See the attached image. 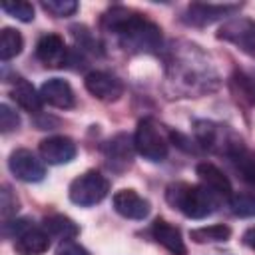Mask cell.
<instances>
[{
  "mask_svg": "<svg viewBox=\"0 0 255 255\" xmlns=\"http://www.w3.org/2000/svg\"><path fill=\"white\" fill-rule=\"evenodd\" d=\"M76 153H78V147L74 139H70L68 135H50L40 141V155L44 163L64 165V163H70L76 157Z\"/></svg>",
  "mask_w": 255,
  "mask_h": 255,
  "instance_id": "7c38bea8",
  "label": "cell"
},
{
  "mask_svg": "<svg viewBox=\"0 0 255 255\" xmlns=\"http://www.w3.org/2000/svg\"><path fill=\"white\" fill-rule=\"evenodd\" d=\"M24 48V38L16 28H2L0 32V60L8 62L16 58Z\"/></svg>",
  "mask_w": 255,
  "mask_h": 255,
  "instance_id": "603a6c76",
  "label": "cell"
},
{
  "mask_svg": "<svg viewBox=\"0 0 255 255\" xmlns=\"http://www.w3.org/2000/svg\"><path fill=\"white\" fill-rule=\"evenodd\" d=\"M36 58L46 68H64L70 60V52H68L62 36L44 34L36 44Z\"/></svg>",
  "mask_w": 255,
  "mask_h": 255,
  "instance_id": "5bb4252c",
  "label": "cell"
},
{
  "mask_svg": "<svg viewBox=\"0 0 255 255\" xmlns=\"http://www.w3.org/2000/svg\"><path fill=\"white\" fill-rule=\"evenodd\" d=\"M110 191V181L106 175H102L96 169H88L82 175H78L70 187H68V195L70 201L80 205V207H92L100 201L106 199Z\"/></svg>",
  "mask_w": 255,
  "mask_h": 255,
  "instance_id": "5b68a950",
  "label": "cell"
},
{
  "mask_svg": "<svg viewBox=\"0 0 255 255\" xmlns=\"http://www.w3.org/2000/svg\"><path fill=\"white\" fill-rule=\"evenodd\" d=\"M18 209H20V201H18L16 193L8 185H4L2 191H0V215H2V223L12 221V217H16V213H18Z\"/></svg>",
  "mask_w": 255,
  "mask_h": 255,
  "instance_id": "484cf974",
  "label": "cell"
},
{
  "mask_svg": "<svg viewBox=\"0 0 255 255\" xmlns=\"http://www.w3.org/2000/svg\"><path fill=\"white\" fill-rule=\"evenodd\" d=\"M42 227L46 229V233L52 239H60V241H70V239H74V237L80 235L78 223L74 219H70L68 215H62V213L48 215L42 221Z\"/></svg>",
  "mask_w": 255,
  "mask_h": 255,
  "instance_id": "ffe728a7",
  "label": "cell"
},
{
  "mask_svg": "<svg viewBox=\"0 0 255 255\" xmlns=\"http://www.w3.org/2000/svg\"><path fill=\"white\" fill-rule=\"evenodd\" d=\"M10 98L26 112L30 114H38L42 110V98H40V90H36L28 80L24 78H16V84L10 92Z\"/></svg>",
  "mask_w": 255,
  "mask_h": 255,
  "instance_id": "d6986e66",
  "label": "cell"
},
{
  "mask_svg": "<svg viewBox=\"0 0 255 255\" xmlns=\"http://www.w3.org/2000/svg\"><path fill=\"white\" fill-rule=\"evenodd\" d=\"M231 90H233L237 100H241V102H245L249 106H255V76H251V74H247L243 70L233 72Z\"/></svg>",
  "mask_w": 255,
  "mask_h": 255,
  "instance_id": "7402d4cb",
  "label": "cell"
},
{
  "mask_svg": "<svg viewBox=\"0 0 255 255\" xmlns=\"http://www.w3.org/2000/svg\"><path fill=\"white\" fill-rule=\"evenodd\" d=\"M151 235L171 255H187V245H185V241L181 237V231L173 223L157 217L153 221V225H151Z\"/></svg>",
  "mask_w": 255,
  "mask_h": 255,
  "instance_id": "e0dca14e",
  "label": "cell"
},
{
  "mask_svg": "<svg viewBox=\"0 0 255 255\" xmlns=\"http://www.w3.org/2000/svg\"><path fill=\"white\" fill-rule=\"evenodd\" d=\"M133 145L143 159L153 163L163 161L169 153V139L163 131V126L157 124L153 118H141L137 122L133 133Z\"/></svg>",
  "mask_w": 255,
  "mask_h": 255,
  "instance_id": "277c9868",
  "label": "cell"
},
{
  "mask_svg": "<svg viewBox=\"0 0 255 255\" xmlns=\"http://www.w3.org/2000/svg\"><path fill=\"white\" fill-rule=\"evenodd\" d=\"M40 6H42L48 14L56 16V18L74 16V14L78 12V8H80V4H78L76 0H42Z\"/></svg>",
  "mask_w": 255,
  "mask_h": 255,
  "instance_id": "d4e9b609",
  "label": "cell"
},
{
  "mask_svg": "<svg viewBox=\"0 0 255 255\" xmlns=\"http://www.w3.org/2000/svg\"><path fill=\"white\" fill-rule=\"evenodd\" d=\"M243 243H245L249 249H253V251H255V225H253V227H249V229L243 233Z\"/></svg>",
  "mask_w": 255,
  "mask_h": 255,
  "instance_id": "f546056e",
  "label": "cell"
},
{
  "mask_svg": "<svg viewBox=\"0 0 255 255\" xmlns=\"http://www.w3.org/2000/svg\"><path fill=\"white\" fill-rule=\"evenodd\" d=\"M40 98L44 104L58 108V110H70L76 104V96L72 86L62 78H50L40 86Z\"/></svg>",
  "mask_w": 255,
  "mask_h": 255,
  "instance_id": "2e32d148",
  "label": "cell"
},
{
  "mask_svg": "<svg viewBox=\"0 0 255 255\" xmlns=\"http://www.w3.org/2000/svg\"><path fill=\"white\" fill-rule=\"evenodd\" d=\"M241 4H205V2H191L185 12L181 14V22L187 26L203 28L209 26L225 16H231L239 12Z\"/></svg>",
  "mask_w": 255,
  "mask_h": 255,
  "instance_id": "52a82bcc",
  "label": "cell"
},
{
  "mask_svg": "<svg viewBox=\"0 0 255 255\" xmlns=\"http://www.w3.org/2000/svg\"><path fill=\"white\" fill-rule=\"evenodd\" d=\"M56 255H90V251L86 247H82L80 243L76 241H62L56 249Z\"/></svg>",
  "mask_w": 255,
  "mask_h": 255,
  "instance_id": "f1b7e54d",
  "label": "cell"
},
{
  "mask_svg": "<svg viewBox=\"0 0 255 255\" xmlns=\"http://www.w3.org/2000/svg\"><path fill=\"white\" fill-rule=\"evenodd\" d=\"M20 126V116L16 110H12L8 104H0V131L2 133H10L14 129H18Z\"/></svg>",
  "mask_w": 255,
  "mask_h": 255,
  "instance_id": "83f0119b",
  "label": "cell"
},
{
  "mask_svg": "<svg viewBox=\"0 0 255 255\" xmlns=\"http://www.w3.org/2000/svg\"><path fill=\"white\" fill-rule=\"evenodd\" d=\"M50 235L46 233L44 227L30 225L26 231H22L14 239V251L18 255H42L50 247Z\"/></svg>",
  "mask_w": 255,
  "mask_h": 255,
  "instance_id": "ac0fdd59",
  "label": "cell"
},
{
  "mask_svg": "<svg viewBox=\"0 0 255 255\" xmlns=\"http://www.w3.org/2000/svg\"><path fill=\"white\" fill-rule=\"evenodd\" d=\"M100 24L102 30L116 38L120 48L129 54H157L161 50V28L137 10L112 6L104 12Z\"/></svg>",
  "mask_w": 255,
  "mask_h": 255,
  "instance_id": "7a4b0ae2",
  "label": "cell"
},
{
  "mask_svg": "<svg viewBox=\"0 0 255 255\" xmlns=\"http://www.w3.org/2000/svg\"><path fill=\"white\" fill-rule=\"evenodd\" d=\"M229 207L237 217H255V193H233L229 199Z\"/></svg>",
  "mask_w": 255,
  "mask_h": 255,
  "instance_id": "cb8c5ba5",
  "label": "cell"
},
{
  "mask_svg": "<svg viewBox=\"0 0 255 255\" xmlns=\"http://www.w3.org/2000/svg\"><path fill=\"white\" fill-rule=\"evenodd\" d=\"M0 8H2L8 16H12V18H16V20H20V22H32V20H34V6H32L30 2H24V0L2 2Z\"/></svg>",
  "mask_w": 255,
  "mask_h": 255,
  "instance_id": "4316f807",
  "label": "cell"
},
{
  "mask_svg": "<svg viewBox=\"0 0 255 255\" xmlns=\"http://www.w3.org/2000/svg\"><path fill=\"white\" fill-rule=\"evenodd\" d=\"M219 86L209 56L191 42H177L165 58V92L169 98H199Z\"/></svg>",
  "mask_w": 255,
  "mask_h": 255,
  "instance_id": "6da1fadb",
  "label": "cell"
},
{
  "mask_svg": "<svg viewBox=\"0 0 255 255\" xmlns=\"http://www.w3.org/2000/svg\"><path fill=\"white\" fill-rule=\"evenodd\" d=\"M112 205L116 213L126 219H145L149 215V201L141 197L135 189H120L112 197Z\"/></svg>",
  "mask_w": 255,
  "mask_h": 255,
  "instance_id": "9a60e30c",
  "label": "cell"
},
{
  "mask_svg": "<svg viewBox=\"0 0 255 255\" xmlns=\"http://www.w3.org/2000/svg\"><path fill=\"white\" fill-rule=\"evenodd\" d=\"M165 199L173 209L181 211L189 219H203L211 215L219 203V199L207 187L185 181L169 183L165 189Z\"/></svg>",
  "mask_w": 255,
  "mask_h": 255,
  "instance_id": "3957f363",
  "label": "cell"
},
{
  "mask_svg": "<svg viewBox=\"0 0 255 255\" xmlns=\"http://www.w3.org/2000/svg\"><path fill=\"white\" fill-rule=\"evenodd\" d=\"M133 151H135V145H133V137H129L128 133H116L112 139H108L104 143V157H106V163L112 171H126L131 161H133Z\"/></svg>",
  "mask_w": 255,
  "mask_h": 255,
  "instance_id": "9c48e42d",
  "label": "cell"
},
{
  "mask_svg": "<svg viewBox=\"0 0 255 255\" xmlns=\"http://www.w3.org/2000/svg\"><path fill=\"white\" fill-rule=\"evenodd\" d=\"M235 167V171L239 173V177L249 183L255 185V155L243 145V141L235 135H231V139L227 141V145L221 151Z\"/></svg>",
  "mask_w": 255,
  "mask_h": 255,
  "instance_id": "8fae6325",
  "label": "cell"
},
{
  "mask_svg": "<svg viewBox=\"0 0 255 255\" xmlns=\"http://www.w3.org/2000/svg\"><path fill=\"white\" fill-rule=\"evenodd\" d=\"M84 86L96 100H102V102H116L124 94V82L118 76L104 70L90 72L84 80Z\"/></svg>",
  "mask_w": 255,
  "mask_h": 255,
  "instance_id": "30bf717a",
  "label": "cell"
},
{
  "mask_svg": "<svg viewBox=\"0 0 255 255\" xmlns=\"http://www.w3.org/2000/svg\"><path fill=\"white\" fill-rule=\"evenodd\" d=\"M191 241L195 243H225L231 237V227L223 225V223H215V225H205V227H197L189 231Z\"/></svg>",
  "mask_w": 255,
  "mask_h": 255,
  "instance_id": "44dd1931",
  "label": "cell"
},
{
  "mask_svg": "<svg viewBox=\"0 0 255 255\" xmlns=\"http://www.w3.org/2000/svg\"><path fill=\"white\" fill-rule=\"evenodd\" d=\"M195 173H197V177H199L203 187H207L219 201H227L229 203V199L233 195V187H231L229 177L217 165H213L211 161H201V163H197Z\"/></svg>",
  "mask_w": 255,
  "mask_h": 255,
  "instance_id": "4fadbf2b",
  "label": "cell"
},
{
  "mask_svg": "<svg viewBox=\"0 0 255 255\" xmlns=\"http://www.w3.org/2000/svg\"><path fill=\"white\" fill-rule=\"evenodd\" d=\"M217 38L233 44L237 50H241L243 54L255 60V22L253 20L243 16L231 18L219 28Z\"/></svg>",
  "mask_w": 255,
  "mask_h": 255,
  "instance_id": "8992f818",
  "label": "cell"
},
{
  "mask_svg": "<svg viewBox=\"0 0 255 255\" xmlns=\"http://www.w3.org/2000/svg\"><path fill=\"white\" fill-rule=\"evenodd\" d=\"M8 167L12 175L24 183H38L46 177V167L44 159H40L34 151L30 149H14L8 157Z\"/></svg>",
  "mask_w": 255,
  "mask_h": 255,
  "instance_id": "ba28073f",
  "label": "cell"
}]
</instances>
